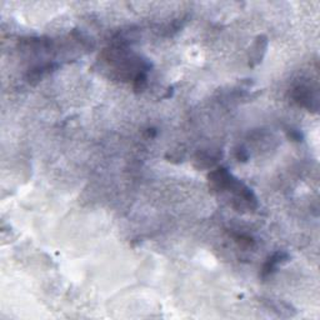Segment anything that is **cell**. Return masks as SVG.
I'll use <instances>...</instances> for the list:
<instances>
[{
  "mask_svg": "<svg viewBox=\"0 0 320 320\" xmlns=\"http://www.w3.org/2000/svg\"><path fill=\"white\" fill-rule=\"evenodd\" d=\"M293 99L298 105L306 108L309 112H316L319 108L318 90L308 85L300 84L293 90Z\"/></svg>",
  "mask_w": 320,
  "mask_h": 320,
  "instance_id": "cell-1",
  "label": "cell"
},
{
  "mask_svg": "<svg viewBox=\"0 0 320 320\" xmlns=\"http://www.w3.org/2000/svg\"><path fill=\"white\" fill-rule=\"evenodd\" d=\"M288 258H289V255H288L285 252L274 253V254L271 255V257L267 260V262H265V264L263 265L262 271H260V276H262L263 279L270 276L271 274L275 273L276 268H278L279 265L281 264V263L287 262Z\"/></svg>",
  "mask_w": 320,
  "mask_h": 320,
  "instance_id": "cell-2",
  "label": "cell"
},
{
  "mask_svg": "<svg viewBox=\"0 0 320 320\" xmlns=\"http://www.w3.org/2000/svg\"><path fill=\"white\" fill-rule=\"evenodd\" d=\"M268 47V40L267 38L262 37L258 38L257 43L254 44L252 50V59H250V65H257L262 61L263 56H264L265 50H267Z\"/></svg>",
  "mask_w": 320,
  "mask_h": 320,
  "instance_id": "cell-3",
  "label": "cell"
},
{
  "mask_svg": "<svg viewBox=\"0 0 320 320\" xmlns=\"http://www.w3.org/2000/svg\"><path fill=\"white\" fill-rule=\"evenodd\" d=\"M55 68H56V64H53V63L35 66V68H33L30 72H29V77H28L29 83L39 82V80L43 79L45 75L50 74V73H52Z\"/></svg>",
  "mask_w": 320,
  "mask_h": 320,
  "instance_id": "cell-4",
  "label": "cell"
},
{
  "mask_svg": "<svg viewBox=\"0 0 320 320\" xmlns=\"http://www.w3.org/2000/svg\"><path fill=\"white\" fill-rule=\"evenodd\" d=\"M148 85V78H147V72H140L135 75L134 78V89L136 91H141L145 89V87Z\"/></svg>",
  "mask_w": 320,
  "mask_h": 320,
  "instance_id": "cell-5",
  "label": "cell"
},
{
  "mask_svg": "<svg viewBox=\"0 0 320 320\" xmlns=\"http://www.w3.org/2000/svg\"><path fill=\"white\" fill-rule=\"evenodd\" d=\"M288 133V138L292 139L293 141H302L303 140V134L300 133L298 129H289L287 130Z\"/></svg>",
  "mask_w": 320,
  "mask_h": 320,
  "instance_id": "cell-6",
  "label": "cell"
},
{
  "mask_svg": "<svg viewBox=\"0 0 320 320\" xmlns=\"http://www.w3.org/2000/svg\"><path fill=\"white\" fill-rule=\"evenodd\" d=\"M236 158L239 161H246L249 159V154L244 148H240L239 150H236Z\"/></svg>",
  "mask_w": 320,
  "mask_h": 320,
  "instance_id": "cell-7",
  "label": "cell"
}]
</instances>
